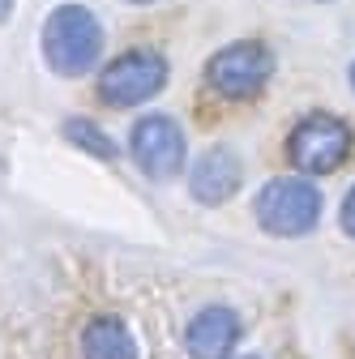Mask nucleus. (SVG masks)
I'll use <instances>...</instances> for the list:
<instances>
[{
  "instance_id": "f257e3e1",
  "label": "nucleus",
  "mask_w": 355,
  "mask_h": 359,
  "mask_svg": "<svg viewBox=\"0 0 355 359\" xmlns=\"http://www.w3.org/2000/svg\"><path fill=\"white\" fill-rule=\"evenodd\" d=\"M43 56L60 77L91 73L103 56V26L86 5H60L43 22Z\"/></svg>"
},
{
  "instance_id": "f03ea898",
  "label": "nucleus",
  "mask_w": 355,
  "mask_h": 359,
  "mask_svg": "<svg viewBox=\"0 0 355 359\" xmlns=\"http://www.w3.org/2000/svg\"><path fill=\"white\" fill-rule=\"evenodd\" d=\"M253 210H257V222L270 236L295 240V236H308L321 222V193L304 175H279L257 193Z\"/></svg>"
},
{
  "instance_id": "7ed1b4c3",
  "label": "nucleus",
  "mask_w": 355,
  "mask_h": 359,
  "mask_svg": "<svg viewBox=\"0 0 355 359\" xmlns=\"http://www.w3.org/2000/svg\"><path fill=\"white\" fill-rule=\"evenodd\" d=\"M274 73V52L265 48L261 39H240V43H227L223 52H214L210 65H206V81L214 95H223L232 103H244V99H257L265 81Z\"/></svg>"
},
{
  "instance_id": "20e7f679",
  "label": "nucleus",
  "mask_w": 355,
  "mask_h": 359,
  "mask_svg": "<svg viewBox=\"0 0 355 359\" xmlns=\"http://www.w3.org/2000/svg\"><path fill=\"white\" fill-rule=\"evenodd\" d=\"M351 146H355V137L338 116L313 111L291 128L287 154H291V167L304 171V175H330L351 158Z\"/></svg>"
},
{
  "instance_id": "39448f33",
  "label": "nucleus",
  "mask_w": 355,
  "mask_h": 359,
  "mask_svg": "<svg viewBox=\"0 0 355 359\" xmlns=\"http://www.w3.org/2000/svg\"><path fill=\"white\" fill-rule=\"evenodd\" d=\"M163 86H167V60L150 48H133L103 69L99 99L107 107H138V103H150Z\"/></svg>"
},
{
  "instance_id": "423d86ee",
  "label": "nucleus",
  "mask_w": 355,
  "mask_h": 359,
  "mask_svg": "<svg viewBox=\"0 0 355 359\" xmlns=\"http://www.w3.org/2000/svg\"><path fill=\"white\" fill-rule=\"evenodd\" d=\"M128 154L150 180H171L185 171V128L171 116H142L128 133Z\"/></svg>"
},
{
  "instance_id": "0eeeda50",
  "label": "nucleus",
  "mask_w": 355,
  "mask_h": 359,
  "mask_svg": "<svg viewBox=\"0 0 355 359\" xmlns=\"http://www.w3.org/2000/svg\"><path fill=\"white\" fill-rule=\"evenodd\" d=\"M244 184V163L232 146H210L193 171H189V193L201 201V205H223L240 193Z\"/></svg>"
},
{
  "instance_id": "6e6552de",
  "label": "nucleus",
  "mask_w": 355,
  "mask_h": 359,
  "mask_svg": "<svg viewBox=\"0 0 355 359\" xmlns=\"http://www.w3.org/2000/svg\"><path fill=\"white\" fill-rule=\"evenodd\" d=\"M185 342H189L193 359H227L232 346L240 342V317L232 308H206L193 317Z\"/></svg>"
},
{
  "instance_id": "1a4fd4ad",
  "label": "nucleus",
  "mask_w": 355,
  "mask_h": 359,
  "mask_svg": "<svg viewBox=\"0 0 355 359\" xmlns=\"http://www.w3.org/2000/svg\"><path fill=\"white\" fill-rule=\"evenodd\" d=\"M81 355L86 359H138V342L116 317H95L81 334Z\"/></svg>"
},
{
  "instance_id": "9d476101",
  "label": "nucleus",
  "mask_w": 355,
  "mask_h": 359,
  "mask_svg": "<svg viewBox=\"0 0 355 359\" xmlns=\"http://www.w3.org/2000/svg\"><path fill=\"white\" fill-rule=\"evenodd\" d=\"M65 137H69L77 150L95 154V158H103V163H116V158H120L116 142L107 137V133H103L95 120H86V116H73V120H65Z\"/></svg>"
},
{
  "instance_id": "9b49d317",
  "label": "nucleus",
  "mask_w": 355,
  "mask_h": 359,
  "mask_svg": "<svg viewBox=\"0 0 355 359\" xmlns=\"http://www.w3.org/2000/svg\"><path fill=\"white\" fill-rule=\"evenodd\" d=\"M342 231L355 240V184H351L347 197H342Z\"/></svg>"
},
{
  "instance_id": "f8f14e48",
  "label": "nucleus",
  "mask_w": 355,
  "mask_h": 359,
  "mask_svg": "<svg viewBox=\"0 0 355 359\" xmlns=\"http://www.w3.org/2000/svg\"><path fill=\"white\" fill-rule=\"evenodd\" d=\"M9 13H13V0H0V22H9Z\"/></svg>"
},
{
  "instance_id": "ddd939ff",
  "label": "nucleus",
  "mask_w": 355,
  "mask_h": 359,
  "mask_svg": "<svg viewBox=\"0 0 355 359\" xmlns=\"http://www.w3.org/2000/svg\"><path fill=\"white\" fill-rule=\"evenodd\" d=\"M128 5H154V0H128Z\"/></svg>"
},
{
  "instance_id": "4468645a",
  "label": "nucleus",
  "mask_w": 355,
  "mask_h": 359,
  "mask_svg": "<svg viewBox=\"0 0 355 359\" xmlns=\"http://www.w3.org/2000/svg\"><path fill=\"white\" fill-rule=\"evenodd\" d=\"M351 86H355V65H351Z\"/></svg>"
},
{
  "instance_id": "2eb2a0df",
  "label": "nucleus",
  "mask_w": 355,
  "mask_h": 359,
  "mask_svg": "<svg viewBox=\"0 0 355 359\" xmlns=\"http://www.w3.org/2000/svg\"><path fill=\"white\" fill-rule=\"evenodd\" d=\"M244 359H253V355H244Z\"/></svg>"
}]
</instances>
